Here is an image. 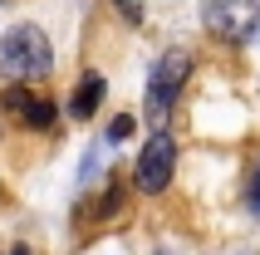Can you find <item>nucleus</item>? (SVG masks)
Returning <instances> with one entry per match:
<instances>
[{
  "instance_id": "nucleus-3",
  "label": "nucleus",
  "mask_w": 260,
  "mask_h": 255,
  "mask_svg": "<svg viewBox=\"0 0 260 255\" xmlns=\"http://www.w3.org/2000/svg\"><path fill=\"white\" fill-rule=\"evenodd\" d=\"M172 172H177V142H172V133H152L147 147L138 152V162H133V186L147 192V197H157V192H167Z\"/></svg>"
},
{
  "instance_id": "nucleus-10",
  "label": "nucleus",
  "mask_w": 260,
  "mask_h": 255,
  "mask_svg": "<svg viewBox=\"0 0 260 255\" xmlns=\"http://www.w3.org/2000/svg\"><path fill=\"white\" fill-rule=\"evenodd\" d=\"M10 255H29V250H25V245H15V250H10Z\"/></svg>"
},
{
  "instance_id": "nucleus-1",
  "label": "nucleus",
  "mask_w": 260,
  "mask_h": 255,
  "mask_svg": "<svg viewBox=\"0 0 260 255\" xmlns=\"http://www.w3.org/2000/svg\"><path fill=\"white\" fill-rule=\"evenodd\" d=\"M54 69V49L40 25H15L0 35V74L5 79H40Z\"/></svg>"
},
{
  "instance_id": "nucleus-2",
  "label": "nucleus",
  "mask_w": 260,
  "mask_h": 255,
  "mask_svg": "<svg viewBox=\"0 0 260 255\" xmlns=\"http://www.w3.org/2000/svg\"><path fill=\"white\" fill-rule=\"evenodd\" d=\"M191 74V54L187 49H172V54L157 59V69H152V79H147V118H152V128H167V118H172L177 108V93H182V84H187Z\"/></svg>"
},
{
  "instance_id": "nucleus-4",
  "label": "nucleus",
  "mask_w": 260,
  "mask_h": 255,
  "mask_svg": "<svg viewBox=\"0 0 260 255\" xmlns=\"http://www.w3.org/2000/svg\"><path fill=\"white\" fill-rule=\"evenodd\" d=\"M202 20H206V29H211L216 40L246 44L260 29V0H206Z\"/></svg>"
},
{
  "instance_id": "nucleus-9",
  "label": "nucleus",
  "mask_w": 260,
  "mask_h": 255,
  "mask_svg": "<svg viewBox=\"0 0 260 255\" xmlns=\"http://www.w3.org/2000/svg\"><path fill=\"white\" fill-rule=\"evenodd\" d=\"M113 5H123V10H133V5H138V0H113Z\"/></svg>"
},
{
  "instance_id": "nucleus-8",
  "label": "nucleus",
  "mask_w": 260,
  "mask_h": 255,
  "mask_svg": "<svg viewBox=\"0 0 260 255\" xmlns=\"http://www.w3.org/2000/svg\"><path fill=\"white\" fill-rule=\"evenodd\" d=\"M250 206L260 211V172H255V182H250Z\"/></svg>"
},
{
  "instance_id": "nucleus-5",
  "label": "nucleus",
  "mask_w": 260,
  "mask_h": 255,
  "mask_svg": "<svg viewBox=\"0 0 260 255\" xmlns=\"http://www.w3.org/2000/svg\"><path fill=\"white\" fill-rule=\"evenodd\" d=\"M103 93H108L103 74H84V79H79V88H74V103H69V113H74V118H93V108L103 103Z\"/></svg>"
},
{
  "instance_id": "nucleus-6",
  "label": "nucleus",
  "mask_w": 260,
  "mask_h": 255,
  "mask_svg": "<svg viewBox=\"0 0 260 255\" xmlns=\"http://www.w3.org/2000/svg\"><path fill=\"white\" fill-rule=\"evenodd\" d=\"M20 118H25V128H54V103H44V99H29Z\"/></svg>"
},
{
  "instance_id": "nucleus-7",
  "label": "nucleus",
  "mask_w": 260,
  "mask_h": 255,
  "mask_svg": "<svg viewBox=\"0 0 260 255\" xmlns=\"http://www.w3.org/2000/svg\"><path fill=\"white\" fill-rule=\"evenodd\" d=\"M128 133H133V118H128V113H123V118H113V128H108V138H113V142H123Z\"/></svg>"
}]
</instances>
